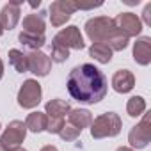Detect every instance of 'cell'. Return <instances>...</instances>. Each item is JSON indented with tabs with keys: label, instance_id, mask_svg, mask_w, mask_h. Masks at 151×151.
I'll list each match as a JSON object with an SVG mask.
<instances>
[{
	"label": "cell",
	"instance_id": "cell-4",
	"mask_svg": "<svg viewBox=\"0 0 151 151\" xmlns=\"http://www.w3.org/2000/svg\"><path fill=\"white\" fill-rule=\"evenodd\" d=\"M27 137V126L23 121H11L7 128L4 130L0 137V149L2 151H11L22 146V142Z\"/></svg>",
	"mask_w": 151,
	"mask_h": 151
},
{
	"label": "cell",
	"instance_id": "cell-15",
	"mask_svg": "<svg viewBox=\"0 0 151 151\" xmlns=\"http://www.w3.org/2000/svg\"><path fill=\"white\" fill-rule=\"evenodd\" d=\"M45 13H39V14H27L23 18V32H29V34H37V36H45Z\"/></svg>",
	"mask_w": 151,
	"mask_h": 151
},
{
	"label": "cell",
	"instance_id": "cell-21",
	"mask_svg": "<svg viewBox=\"0 0 151 151\" xmlns=\"http://www.w3.org/2000/svg\"><path fill=\"white\" fill-rule=\"evenodd\" d=\"M126 112L130 117H140L146 112V100L142 96H132L126 103Z\"/></svg>",
	"mask_w": 151,
	"mask_h": 151
},
{
	"label": "cell",
	"instance_id": "cell-20",
	"mask_svg": "<svg viewBox=\"0 0 151 151\" xmlns=\"http://www.w3.org/2000/svg\"><path fill=\"white\" fill-rule=\"evenodd\" d=\"M18 39H20V43H22L23 46L30 48L32 52L39 50V48H41V46H43V45L46 43L45 36H37V34H29V32H20Z\"/></svg>",
	"mask_w": 151,
	"mask_h": 151
},
{
	"label": "cell",
	"instance_id": "cell-14",
	"mask_svg": "<svg viewBox=\"0 0 151 151\" xmlns=\"http://www.w3.org/2000/svg\"><path fill=\"white\" fill-rule=\"evenodd\" d=\"M68 119H69V124L78 128L80 132L87 126H91L93 123V114L87 110V109H71L69 114H68Z\"/></svg>",
	"mask_w": 151,
	"mask_h": 151
},
{
	"label": "cell",
	"instance_id": "cell-3",
	"mask_svg": "<svg viewBox=\"0 0 151 151\" xmlns=\"http://www.w3.org/2000/svg\"><path fill=\"white\" fill-rule=\"evenodd\" d=\"M123 128V121L116 112H105L93 119L91 123V137L93 139H105V137H116L119 135Z\"/></svg>",
	"mask_w": 151,
	"mask_h": 151
},
{
	"label": "cell",
	"instance_id": "cell-2",
	"mask_svg": "<svg viewBox=\"0 0 151 151\" xmlns=\"http://www.w3.org/2000/svg\"><path fill=\"white\" fill-rule=\"evenodd\" d=\"M86 34L93 43H105L110 46L112 52H121L128 46L130 37L123 34L112 18L109 16H96L86 22Z\"/></svg>",
	"mask_w": 151,
	"mask_h": 151
},
{
	"label": "cell",
	"instance_id": "cell-12",
	"mask_svg": "<svg viewBox=\"0 0 151 151\" xmlns=\"http://www.w3.org/2000/svg\"><path fill=\"white\" fill-rule=\"evenodd\" d=\"M112 87L119 94H126L135 87V77L130 69H117L112 77Z\"/></svg>",
	"mask_w": 151,
	"mask_h": 151
},
{
	"label": "cell",
	"instance_id": "cell-13",
	"mask_svg": "<svg viewBox=\"0 0 151 151\" xmlns=\"http://www.w3.org/2000/svg\"><path fill=\"white\" fill-rule=\"evenodd\" d=\"M133 60L140 66H147L151 62V37L142 36L133 43Z\"/></svg>",
	"mask_w": 151,
	"mask_h": 151
},
{
	"label": "cell",
	"instance_id": "cell-27",
	"mask_svg": "<svg viewBox=\"0 0 151 151\" xmlns=\"http://www.w3.org/2000/svg\"><path fill=\"white\" fill-rule=\"evenodd\" d=\"M2 77H4V62L0 60V80H2Z\"/></svg>",
	"mask_w": 151,
	"mask_h": 151
},
{
	"label": "cell",
	"instance_id": "cell-23",
	"mask_svg": "<svg viewBox=\"0 0 151 151\" xmlns=\"http://www.w3.org/2000/svg\"><path fill=\"white\" fill-rule=\"evenodd\" d=\"M59 135H60L62 140L71 142V140H77V139L80 137V130H78V128H75V126H71V124H64V126L60 128Z\"/></svg>",
	"mask_w": 151,
	"mask_h": 151
},
{
	"label": "cell",
	"instance_id": "cell-11",
	"mask_svg": "<svg viewBox=\"0 0 151 151\" xmlns=\"http://www.w3.org/2000/svg\"><path fill=\"white\" fill-rule=\"evenodd\" d=\"M20 2H9L2 7V11H0V25H2L4 30H11L18 25L20 22Z\"/></svg>",
	"mask_w": 151,
	"mask_h": 151
},
{
	"label": "cell",
	"instance_id": "cell-16",
	"mask_svg": "<svg viewBox=\"0 0 151 151\" xmlns=\"http://www.w3.org/2000/svg\"><path fill=\"white\" fill-rule=\"evenodd\" d=\"M69 110H71L69 103L64 101V100H59V98L50 100V101L45 105V114H46L48 117H64L66 114H69Z\"/></svg>",
	"mask_w": 151,
	"mask_h": 151
},
{
	"label": "cell",
	"instance_id": "cell-25",
	"mask_svg": "<svg viewBox=\"0 0 151 151\" xmlns=\"http://www.w3.org/2000/svg\"><path fill=\"white\" fill-rule=\"evenodd\" d=\"M142 16H144V23H146V25H151V4H147V6L144 7Z\"/></svg>",
	"mask_w": 151,
	"mask_h": 151
},
{
	"label": "cell",
	"instance_id": "cell-5",
	"mask_svg": "<svg viewBox=\"0 0 151 151\" xmlns=\"http://www.w3.org/2000/svg\"><path fill=\"white\" fill-rule=\"evenodd\" d=\"M151 140V112H144L139 124H135L128 133V142L132 149H144Z\"/></svg>",
	"mask_w": 151,
	"mask_h": 151
},
{
	"label": "cell",
	"instance_id": "cell-28",
	"mask_svg": "<svg viewBox=\"0 0 151 151\" xmlns=\"http://www.w3.org/2000/svg\"><path fill=\"white\" fill-rule=\"evenodd\" d=\"M116 151H133L132 147H126V146H123V147H117Z\"/></svg>",
	"mask_w": 151,
	"mask_h": 151
},
{
	"label": "cell",
	"instance_id": "cell-10",
	"mask_svg": "<svg viewBox=\"0 0 151 151\" xmlns=\"http://www.w3.org/2000/svg\"><path fill=\"white\" fill-rule=\"evenodd\" d=\"M114 23H116V27H117L123 34H126L128 37L139 36V34L142 32V22H140V18H139L137 14H133V13H121V14H117V18L114 20Z\"/></svg>",
	"mask_w": 151,
	"mask_h": 151
},
{
	"label": "cell",
	"instance_id": "cell-22",
	"mask_svg": "<svg viewBox=\"0 0 151 151\" xmlns=\"http://www.w3.org/2000/svg\"><path fill=\"white\" fill-rule=\"evenodd\" d=\"M50 59H52V62H59V64L60 62H66L69 59V50L52 39V57Z\"/></svg>",
	"mask_w": 151,
	"mask_h": 151
},
{
	"label": "cell",
	"instance_id": "cell-18",
	"mask_svg": "<svg viewBox=\"0 0 151 151\" xmlns=\"http://www.w3.org/2000/svg\"><path fill=\"white\" fill-rule=\"evenodd\" d=\"M46 123H48V116L45 112H32L27 116V121H25V126L27 130L34 132V133H41L46 130Z\"/></svg>",
	"mask_w": 151,
	"mask_h": 151
},
{
	"label": "cell",
	"instance_id": "cell-24",
	"mask_svg": "<svg viewBox=\"0 0 151 151\" xmlns=\"http://www.w3.org/2000/svg\"><path fill=\"white\" fill-rule=\"evenodd\" d=\"M62 126H64V117H48L46 132L48 133H59Z\"/></svg>",
	"mask_w": 151,
	"mask_h": 151
},
{
	"label": "cell",
	"instance_id": "cell-26",
	"mask_svg": "<svg viewBox=\"0 0 151 151\" xmlns=\"http://www.w3.org/2000/svg\"><path fill=\"white\" fill-rule=\"evenodd\" d=\"M41 151H57V147L55 146H45V147H41Z\"/></svg>",
	"mask_w": 151,
	"mask_h": 151
},
{
	"label": "cell",
	"instance_id": "cell-31",
	"mask_svg": "<svg viewBox=\"0 0 151 151\" xmlns=\"http://www.w3.org/2000/svg\"><path fill=\"white\" fill-rule=\"evenodd\" d=\"M0 128H2V126H0Z\"/></svg>",
	"mask_w": 151,
	"mask_h": 151
},
{
	"label": "cell",
	"instance_id": "cell-30",
	"mask_svg": "<svg viewBox=\"0 0 151 151\" xmlns=\"http://www.w3.org/2000/svg\"><path fill=\"white\" fill-rule=\"evenodd\" d=\"M4 34V29H2V25H0V36H2Z\"/></svg>",
	"mask_w": 151,
	"mask_h": 151
},
{
	"label": "cell",
	"instance_id": "cell-32",
	"mask_svg": "<svg viewBox=\"0 0 151 151\" xmlns=\"http://www.w3.org/2000/svg\"><path fill=\"white\" fill-rule=\"evenodd\" d=\"M0 151H2V149H0Z\"/></svg>",
	"mask_w": 151,
	"mask_h": 151
},
{
	"label": "cell",
	"instance_id": "cell-7",
	"mask_svg": "<svg viewBox=\"0 0 151 151\" xmlns=\"http://www.w3.org/2000/svg\"><path fill=\"white\" fill-rule=\"evenodd\" d=\"M75 11H78L77 2H71V0H55L50 6V22L53 27H60L64 25L71 14Z\"/></svg>",
	"mask_w": 151,
	"mask_h": 151
},
{
	"label": "cell",
	"instance_id": "cell-17",
	"mask_svg": "<svg viewBox=\"0 0 151 151\" xmlns=\"http://www.w3.org/2000/svg\"><path fill=\"white\" fill-rule=\"evenodd\" d=\"M112 50H110V46L109 45H105V43H93L91 45V48H89V55L94 59V60H98L100 64H109L110 60H112Z\"/></svg>",
	"mask_w": 151,
	"mask_h": 151
},
{
	"label": "cell",
	"instance_id": "cell-6",
	"mask_svg": "<svg viewBox=\"0 0 151 151\" xmlns=\"http://www.w3.org/2000/svg\"><path fill=\"white\" fill-rule=\"evenodd\" d=\"M41 96H43V91L39 82L34 78H29L22 84L18 91V105L22 109H34L41 103Z\"/></svg>",
	"mask_w": 151,
	"mask_h": 151
},
{
	"label": "cell",
	"instance_id": "cell-1",
	"mask_svg": "<svg viewBox=\"0 0 151 151\" xmlns=\"http://www.w3.org/2000/svg\"><path fill=\"white\" fill-rule=\"evenodd\" d=\"M68 91L73 100L80 103L94 105L107 96V77L94 64H80L73 68L68 75Z\"/></svg>",
	"mask_w": 151,
	"mask_h": 151
},
{
	"label": "cell",
	"instance_id": "cell-9",
	"mask_svg": "<svg viewBox=\"0 0 151 151\" xmlns=\"http://www.w3.org/2000/svg\"><path fill=\"white\" fill-rule=\"evenodd\" d=\"M27 66H29L30 73L37 75V77H46L52 71V59L46 53L36 50V52H30L27 55Z\"/></svg>",
	"mask_w": 151,
	"mask_h": 151
},
{
	"label": "cell",
	"instance_id": "cell-19",
	"mask_svg": "<svg viewBox=\"0 0 151 151\" xmlns=\"http://www.w3.org/2000/svg\"><path fill=\"white\" fill-rule=\"evenodd\" d=\"M7 57H9V64H11L18 73H27V71H29V66H27V55H25L23 52L13 48V50H9Z\"/></svg>",
	"mask_w": 151,
	"mask_h": 151
},
{
	"label": "cell",
	"instance_id": "cell-29",
	"mask_svg": "<svg viewBox=\"0 0 151 151\" xmlns=\"http://www.w3.org/2000/svg\"><path fill=\"white\" fill-rule=\"evenodd\" d=\"M11 151H27V149H23V147H16V149H11Z\"/></svg>",
	"mask_w": 151,
	"mask_h": 151
},
{
	"label": "cell",
	"instance_id": "cell-8",
	"mask_svg": "<svg viewBox=\"0 0 151 151\" xmlns=\"http://www.w3.org/2000/svg\"><path fill=\"white\" fill-rule=\"evenodd\" d=\"M55 43L62 45L64 48L68 50H84L86 48V43H84V37L78 30V27H75V25H69L66 29H62L55 37H53Z\"/></svg>",
	"mask_w": 151,
	"mask_h": 151
}]
</instances>
